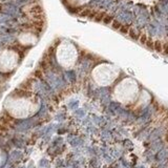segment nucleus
Wrapping results in <instances>:
<instances>
[{
  "label": "nucleus",
  "instance_id": "f03ea898",
  "mask_svg": "<svg viewBox=\"0 0 168 168\" xmlns=\"http://www.w3.org/2000/svg\"><path fill=\"white\" fill-rule=\"evenodd\" d=\"M76 47L67 41L62 42L57 48V60L64 67H71L77 60Z\"/></svg>",
  "mask_w": 168,
  "mask_h": 168
},
{
  "label": "nucleus",
  "instance_id": "39448f33",
  "mask_svg": "<svg viewBox=\"0 0 168 168\" xmlns=\"http://www.w3.org/2000/svg\"><path fill=\"white\" fill-rule=\"evenodd\" d=\"M132 85L131 84H124V85L121 87V89H118L119 96L120 98H128V96H130L132 94Z\"/></svg>",
  "mask_w": 168,
  "mask_h": 168
},
{
  "label": "nucleus",
  "instance_id": "f257e3e1",
  "mask_svg": "<svg viewBox=\"0 0 168 168\" xmlns=\"http://www.w3.org/2000/svg\"><path fill=\"white\" fill-rule=\"evenodd\" d=\"M8 111L17 118H25L34 114L37 105L27 98H10L5 103Z\"/></svg>",
  "mask_w": 168,
  "mask_h": 168
},
{
  "label": "nucleus",
  "instance_id": "7ed1b4c3",
  "mask_svg": "<svg viewBox=\"0 0 168 168\" xmlns=\"http://www.w3.org/2000/svg\"><path fill=\"white\" fill-rule=\"evenodd\" d=\"M18 63V55L13 51H0V70L10 71Z\"/></svg>",
  "mask_w": 168,
  "mask_h": 168
},
{
  "label": "nucleus",
  "instance_id": "0eeeda50",
  "mask_svg": "<svg viewBox=\"0 0 168 168\" xmlns=\"http://www.w3.org/2000/svg\"><path fill=\"white\" fill-rule=\"evenodd\" d=\"M155 48H156L158 52H161V51H162V45H161V43H160L159 41L155 42Z\"/></svg>",
  "mask_w": 168,
  "mask_h": 168
},
{
  "label": "nucleus",
  "instance_id": "20e7f679",
  "mask_svg": "<svg viewBox=\"0 0 168 168\" xmlns=\"http://www.w3.org/2000/svg\"><path fill=\"white\" fill-rule=\"evenodd\" d=\"M94 78L98 83L107 84L110 80H113V71L109 67L106 66H99L94 70Z\"/></svg>",
  "mask_w": 168,
  "mask_h": 168
},
{
  "label": "nucleus",
  "instance_id": "423d86ee",
  "mask_svg": "<svg viewBox=\"0 0 168 168\" xmlns=\"http://www.w3.org/2000/svg\"><path fill=\"white\" fill-rule=\"evenodd\" d=\"M19 40L23 44H31V43H34L36 41V37L33 36L32 34H23V35L20 36Z\"/></svg>",
  "mask_w": 168,
  "mask_h": 168
}]
</instances>
